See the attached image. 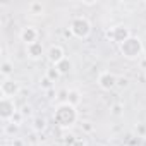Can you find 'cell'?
Segmentation results:
<instances>
[{"mask_svg":"<svg viewBox=\"0 0 146 146\" xmlns=\"http://www.w3.org/2000/svg\"><path fill=\"white\" fill-rule=\"evenodd\" d=\"M76 141H78V137H76L74 134H65V136H64V139H62L64 146H74V144H76Z\"/></svg>","mask_w":146,"mask_h":146,"instance_id":"cell-19","label":"cell"},{"mask_svg":"<svg viewBox=\"0 0 146 146\" xmlns=\"http://www.w3.org/2000/svg\"><path fill=\"white\" fill-rule=\"evenodd\" d=\"M132 35H131V29L125 26V24H119V26H113L112 29H108L107 31V38L110 40V41H113V43H117V45H122L127 38H131Z\"/></svg>","mask_w":146,"mask_h":146,"instance_id":"cell-4","label":"cell"},{"mask_svg":"<svg viewBox=\"0 0 146 146\" xmlns=\"http://www.w3.org/2000/svg\"><path fill=\"white\" fill-rule=\"evenodd\" d=\"M29 112H31V107H24V112H23V113L26 115V113H29Z\"/></svg>","mask_w":146,"mask_h":146,"instance_id":"cell-27","label":"cell"},{"mask_svg":"<svg viewBox=\"0 0 146 146\" xmlns=\"http://www.w3.org/2000/svg\"><path fill=\"white\" fill-rule=\"evenodd\" d=\"M119 50H120V53H122L124 58H127V60H136V58H139V57L143 55L144 45H143V40H141V38L131 36V38H127L122 45H119Z\"/></svg>","mask_w":146,"mask_h":146,"instance_id":"cell-2","label":"cell"},{"mask_svg":"<svg viewBox=\"0 0 146 146\" xmlns=\"http://www.w3.org/2000/svg\"><path fill=\"white\" fill-rule=\"evenodd\" d=\"M21 144H23V143H21V141H16V143H14V144H12V146H21Z\"/></svg>","mask_w":146,"mask_h":146,"instance_id":"cell-28","label":"cell"},{"mask_svg":"<svg viewBox=\"0 0 146 146\" xmlns=\"http://www.w3.org/2000/svg\"><path fill=\"white\" fill-rule=\"evenodd\" d=\"M21 91V83L12 79V78H7L2 81V84H0V93H2V98H12L17 96Z\"/></svg>","mask_w":146,"mask_h":146,"instance_id":"cell-5","label":"cell"},{"mask_svg":"<svg viewBox=\"0 0 146 146\" xmlns=\"http://www.w3.org/2000/svg\"><path fill=\"white\" fill-rule=\"evenodd\" d=\"M46 78H48V79H52L53 83L60 78V72L57 70V67H55V65H53V67H50V69H46Z\"/></svg>","mask_w":146,"mask_h":146,"instance_id":"cell-17","label":"cell"},{"mask_svg":"<svg viewBox=\"0 0 146 146\" xmlns=\"http://www.w3.org/2000/svg\"><path fill=\"white\" fill-rule=\"evenodd\" d=\"M19 131V125L17 124H14V122H5V125H4V132L7 134V136H14L16 132Z\"/></svg>","mask_w":146,"mask_h":146,"instance_id":"cell-16","label":"cell"},{"mask_svg":"<svg viewBox=\"0 0 146 146\" xmlns=\"http://www.w3.org/2000/svg\"><path fill=\"white\" fill-rule=\"evenodd\" d=\"M28 11H29L33 16H41V14H43V5H41L40 2H31V4L28 5Z\"/></svg>","mask_w":146,"mask_h":146,"instance_id":"cell-15","label":"cell"},{"mask_svg":"<svg viewBox=\"0 0 146 146\" xmlns=\"http://www.w3.org/2000/svg\"><path fill=\"white\" fill-rule=\"evenodd\" d=\"M117 86L127 88V86H129V79H127V78H117Z\"/></svg>","mask_w":146,"mask_h":146,"instance_id":"cell-22","label":"cell"},{"mask_svg":"<svg viewBox=\"0 0 146 146\" xmlns=\"http://www.w3.org/2000/svg\"><path fill=\"white\" fill-rule=\"evenodd\" d=\"M69 31H70L72 36L84 40L91 35V23L86 17H76V19H72V23L69 26Z\"/></svg>","mask_w":146,"mask_h":146,"instance_id":"cell-3","label":"cell"},{"mask_svg":"<svg viewBox=\"0 0 146 146\" xmlns=\"http://www.w3.org/2000/svg\"><path fill=\"white\" fill-rule=\"evenodd\" d=\"M12 72H14V64H12V62H9V60L2 62V65H0V74L4 76V79L11 78Z\"/></svg>","mask_w":146,"mask_h":146,"instance_id":"cell-13","label":"cell"},{"mask_svg":"<svg viewBox=\"0 0 146 146\" xmlns=\"http://www.w3.org/2000/svg\"><path fill=\"white\" fill-rule=\"evenodd\" d=\"M41 146H48V144H41Z\"/></svg>","mask_w":146,"mask_h":146,"instance_id":"cell-31","label":"cell"},{"mask_svg":"<svg viewBox=\"0 0 146 146\" xmlns=\"http://www.w3.org/2000/svg\"><path fill=\"white\" fill-rule=\"evenodd\" d=\"M46 58H48V62L52 64V65H57L58 62H62L64 58H65V52H64V48L60 46V45H52L48 50H46V55H45Z\"/></svg>","mask_w":146,"mask_h":146,"instance_id":"cell-8","label":"cell"},{"mask_svg":"<svg viewBox=\"0 0 146 146\" xmlns=\"http://www.w3.org/2000/svg\"><path fill=\"white\" fill-rule=\"evenodd\" d=\"M143 55H144V58H146V45H144V52H143Z\"/></svg>","mask_w":146,"mask_h":146,"instance_id":"cell-29","label":"cell"},{"mask_svg":"<svg viewBox=\"0 0 146 146\" xmlns=\"http://www.w3.org/2000/svg\"><path fill=\"white\" fill-rule=\"evenodd\" d=\"M136 131H137L139 134H144V132H146V127H144V125H137V127H136Z\"/></svg>","mask_w":146,"mask_h":146,"instance_id":"cell-25","label":"cell"},{"mask_svg":"<svg viewBox=\"0 0 146 146\" xmlns=\"http://www.w3.org/2000/svg\"><path fill=\"white\" fill-rule=\"evenodd\" d=\"M95 146H103V144H95Z\"/></svg>","mask_w":146,"mask_h":146,"instance_id":"cell-30","label":"cell"},{"mask_svg":"<svg viewBox=\"0 0 146 146\" xmlns=\"http://www.w3.org/2000/svg\"><path fill=\"white\" fill-rule=\"evenodd\" d=\"M65 103H69L72 107H78L81 103V91H78V90H69L67 91V102Z\"/></svg>","mask_w":146,"mask_h":146,"instance_id":"cell-12","label":"cell"},{"mask_svg":"<svg viewBox=\"0 0 146 146\" xmlns=\"http://www.w3.org/2000/svg\"><path fill=\"white\" fill-rule=\"evenodd\" d=\"M26 53H28V57H29L31 60H40L43 55H46V52H45V48H43V45H41L40 41L28 45V46H26Z\"/></svg>","mask_w":146,"mask_h":146,"instance_id":"cell-9","label":"cell"},{"mask_svg":"<svg viewBox=\"0 0 146 146\" xmlns=\"http://www.w3.org/2000/svg\"><path fill=\"white\" fill-rule=\"evenodd\" d=\"M33 129H35L36 132L45 131V129H46V120H45L43 117H35V119H33Z\"/></svg>","mask_w":146,"mask_h":146,"instance_id":"cell-14","label":"cell"},{"mask_svg":"<svg viewBox=\"0 0 146 146\" xmlns=\"http://www.w3.org/2000/svg\"><path fill=\"white\" fill-rule=\"evenodd\" d=\"M23 119H24V113L17 110V112L14 113V117L11 119V122H14V124H17V125H21V124H23Z\"/></svg>","mask_w":146,"mask_h":146,"instance_id":"cell-20","label":"cell"},{"mask_svg":"<svg viewBox=\"0 0 146 146\" xmlns=\"http://www.w3.org/2000/svg\"><path fill=\"white\" fill-rule=\"evenodd\" d=\"M98 86H100L102 90H105V91L113 90V88L117 86V76L112 74V72H108V70L102 72V74L98 76Z\"/></svg>","mask_w":146,"mask_h":146,"instance_id":"cell-7","label":"cell"},{"mask_svg":"<svg viewBox=\"0 0 146 146\" xmlns=\"http://www.w3.org/2000/svg\"><path fill=\"white\" fill-rule=\"evenodd\" d=\"M55 67H57V70L60 72V76H65V74H69V72L72 70L74 64H72V60H70V58H67V57H65V58H64L62 62H58Z\"/></svg>","mask_w":146,"mask_h":146,"instance_id":"cell-11","label":"cell"},{"mask_svg":"<svg viewBox=\"0 0 146 146\" xmlns=\"http://www.w3.org/2000/svg\"><path fill=\"white\" fill-rule=\"evenodd\" d=\"M16 112H17V108H16V102L12 98H2L0 100V119L4 122H9L14 117Z\"/></svg>","mask_w":146,"mask_h":146,"instance_id":"cell-6","label":"cell"},{"mask_svg":"<svg viewBox=\"0 0 146 146\" xmlns=\"http://www.w3.org/2000/svg\"><path fill=\"white\" fill-rule=\"evenodd\" d=\"M112 113H113L115 117H119V115H122V113H124V107H122L120 103H115V105L112 107Z\"/></svg>","mask_w":146,"mask_h":146,"instance_id":"cell-21","label":"cell"},{"mask_svg":"<svg viewBox=\"0 0 146 146\" xmlns=\"http://www.w3.org/2000/svg\"><path fill=\"white\" fill-rule=\"evenodd\" d=\"M74 146H86V141H84V139H79V137H78V141H76V144H74Z\"/></svg>","mask_w":146,"mask_h":146,"instance_id":"cell-26","label":"cell"},{"mask_svg":"<svg viewBox=\"0 0 146 146\" xmlns=\"http://www.w3.org/2000/svg\"><path fill=\"white\" fill-rule=\"evenodd\" d=\"M21 41H24L26 46L31 45V43H36L38 41V29L33 28V26L23 28V31H21Z\"/></svg>","mask_w":146,"mask_h":146,"instance_id":"cell-10","label":"cell"},{"mask_svg":"<svg viewBox=\"0 0 146 146\" xmlns=\"http://www.w3.org/2000/svg\"><path fill=\"white\" fill-rule=\"evenodd\" d=\"M46 96H48L50 100H52V98H57V93H55V90H53V88H52V90H48V91H46Z\"/></svg>","mask_w":146,"mask_h":146,"instance_id":"cell-23","label":"cell"},{"mask_svg":"<svg viewBox=\"0 0 146 146\" xmlns=\"http://www.w3.org/2000/svg\"><path fill=\"white\" fill-rule=\"evenodd\" d=\"M40 88H41V90H45V91H48V90H52V88H53V81H52V79H48V78L45 76V78H41V79H40Z\"/></svg>","mask_w":146,"mask_h":146,"instance_id":"cell-18","label":"cell"},{"mask_svg":"<svg viewBox=\"0 0 146 146\" xmlns=\"http://www.w3.org/2000/svg\"><path fill=\"white\" fill-rule=\"evenodd\" d=\"M53 120L58 127H72L76 122H78V110L76 107H72L69 103H60L57 108H55V113H53Z\"/></svg>","mask_w":146,"mask_h":146,"instance_id":"cell-1","label":"cell"},{"mask_svg":"<svg viewBox=\"0 0 146 146\" xmlns=\"http://www.w3.org/2000/svg\"><path fill=\"white\" fill-rule=\"evenodd\" d=\"M83 129H84L86 132H91V131H93V127H91L90 122H84V124H83Z\"/></svg>","mask_w":146,"mask_h":146,"instance_id":"cell-24","label":"cell"}]
</instances>
